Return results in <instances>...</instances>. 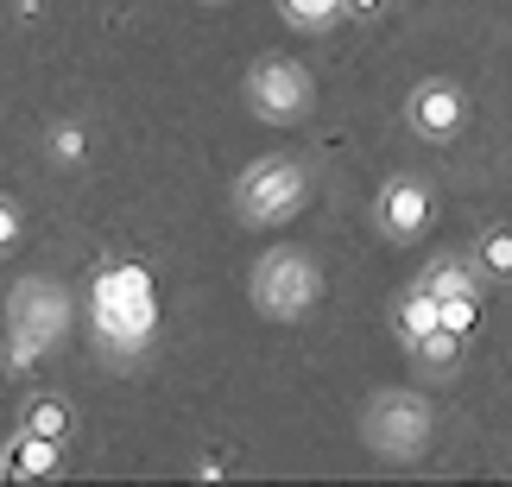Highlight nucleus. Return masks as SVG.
Masks as SVG:
<instances>
[{
    "label": "nucleus",
    "instance_id": "7ed1b4c3",
    "mask_svg": "<svg viewBox=\"0 0 512 487\" xmlns=\"http://www.w3.org/2000/svg\"><path fill=\"white\" fill-rule=\"evenodd\" d=\"M64 329H70V291L57 279H38V272L19 279L13 298H7V348H0L7 374H32L64 342Z\"/></svg>",
    "mask_w": 512,
    "mask_h": 487
},
{
    "label": "nucleus",
    "instance_id": "39448f33",
    "mask_svg": "<svg viewBox=\"0 0 512 487\" xmlns=\"http://www.w3.org/2000/svg\"><path fill=\"white\" fill-rule=\"evenodd\" d=\"M323 266L310 260L304 247H266L247 272V304L260 310L266 323H304L310 310L323 304Z\"/></svg>",
    "mask_w": 512,
    "mask_h": 487
},
{
    "label": "nucleus",
    "instance_id": "423d86ee",
    "mask_svg": "<svg viewBox=\"0 0 512 487\" xmlns=\"http://www.w3.org/2000/svg\"><path fill=\"white\" fill-rule=\"evenodd\" d=\"M241 102L253 121L266 127H298L310 108H317V76H310V64H298V57L272 51V57H253L247 76H241Z\"/></svg>",
    "mask_w": 512,
    "mask_h": 487
},
{
    "label": "nucleus",
    "instance_id": "4468645a",
    "mask_svg": "<svg viewBox=\"0 0 512 487\" xmlns=\"http://www.w3.org/2000/svg\"><path fill=\"white\" fill-rule=\"evenodd\" d=\"M38 146H45V159H51L57 171H76V165H89V127L76 121V114H64V121H51Z\"/></svg>",
    "mask_w": 512,
    "mask_h": 487
},
{
    "label": "nucleus",
    "instance_id": "6ab92c4d",
    "mask_svg": "<svg viewBox=\"0 0 512 487\" xmlns=\"http://www.w3.org/2000/svg\"><path fill=\"white\" fill-rule=\"evenodd\" d=\"M386 7H392V0H342L348 19H373V13H386Z\"/></svg>",
    "mask_w": 512,
    "mask_h": 487
},
{
    "label": "nucleus",
    "instance_id": "f03ea898",
    "mask_svg": "<svg viewBox=\"0 0 512 487\" xmlns=\"http://www.w3.org/2000/svg\"><path fill=\"white\" fill-rule=\"evenodd\" d=\"M310 190H317L310 159H298V152H266V159H253L234 178L228 203H234V222L241 228H279L310 203Z\"/></svg>",
    "mask_w": 512,
    "mask_h": 487
},
{
    "label": "nucleus",
    "instance_id": "f8f14e48",
    "mask_svg": "<svg viewBox=\"0 0 512 487\" xmlns=\"http://www.w3.org/2000/svg\"><path fill=\"white\" fill-rule=\"evenodd\" d=\"M468 266L481 272V285H512V222H487L468 247Z\"/></svg>",
    "mask_w": 512,
    "mask_h": 487
},
{
    "label": "nucleus",
    "instance_id": "ddd939ff",
    "mask_svg": "<svg viewBox=\"0 0 512 487\" xmlns=\"http://www.w3.org/2000/svg\"><path fill=\"white\" fill-rule=\"evenodd\" d=\"M437 329V298H430L424 285L399 291V304H392V336H399V348H411L418 336H430Z\"/></svg>",
    "mask_w": 512,
    "mask_h": 487
},
{
    "label": "nucleus",
    "instance_id": "6e6552de",
    "mask_svg": "<svg viewBox=\"0 0 512 487\" xmlns=\"http://www.w3.org/2000/svg\"><path fill=\"white\" fill-rule=\"evenodd\" d=\"M405 127L418 133L424 146L462 140V127H468V89L449 83V76H424V83H411V95H405Z\"/></svg>",
    "mask_w": 512,
    "mask_h": 487
},
{
    "label": "nucleus",
    "instance_id": "2eb2a0df",
    "mask_svg": "<svg viewBox=\"0 0 512 487\" xmlns=\"http://www.w3.org/2000/svg\"><path fill=\"white\" fill-rule=\"evenodd\" d=\"M405 355L418 361L424 374H449V367H456V361L468 355V342L456 336V329H443V323H437V329H430V336H418V342H411Z\"/></svg>",
    "mask_w": 512,
    "mask_h": 487
},
{
    "label": "nucleus",
    "instance_id": "1a4fd4ad",
    "mask_svg": "<svg viewBox=\"0 0 512 487\" xmlns=\"http://www.w3.org/2000/svg\"><path fill=\"white\" fill-rule=\"evenodd\" d=\"M57 475H64V443L13 424V437L0 443V481H57Z\"/></svg>",
    "mask_w": 512,
    "mask_h": 487
},
{
    "label": "nucleus",
    "instance_id": "f257e3e1",
    "mask_svg": "<svg viewBox=\"0 0 512 487\" xmlns=\"http://www.w3.org/2000/svg\"><path fill=\"white\" fill-rule=\"evenodd\" d=\"M89 323H95V355L102 361H140L159 342V285L146 266H102L89 285Z\"/></svg>",
    "mask_w": 512,
    "mask_h": 487
},
{
    "label": "nucleus",
    "instance_id": "0eeeda50",
    "mask_svg": "<svg viewBox=\"0 0 512 487\" xmlns=\"http://www.w3.org/2000/svg\"><path fill=\"white\" fill-rule=\"evenodd\" d=\"M373 228H380L386 247L424 241L430 228H437V190H430V178H418V171H399V178H386L380 197H373Z\"/></svg>",
    "mask_w": 512,
    "mask_h": 487
},
{
    "label": "nucleus",
    "instance_id": "dca6fc26",
    "mask_svg": "<svg viewBox=\"0 0 512 487\" xmlns=\"http://www.w3.org/2000/svg\"><path fill=\"white\" fill-rule=\"evenodd\" d=\"M272 7H279V19H285V26H298V32H336L342 26V0H272Z\"/></svg>",
    "mask_w": 512,
    "mask_h": 487
},
{
    "label": "nucleus",
    "instance_id": "412c9836",
    "mask_svg": "<svg viewBox=\"0 0 512 487\" xmlns=\"http://www.w3.org/2000/svg\"><path fill=\"white\" fill-rule=\"evenodd\" d=\"M196 7H228V0H196Z\"/></svg>",
    "mask_w": 512,
    "mask_h": 487
},
{
    "label": "nucleus",
    "instance_id": "aec40b11",
    "mask_svg": "<svg viewBox=\"0 0 512 487\" xmlns=\"http://www.w3.org/2000/svg\"><path fill=\"white\" fill-rule=\"evenodd\" d=\"M196 475H203V481H222L228 462H222V456H203V462H196Z\"/></svg>",
    "mask_w": 512,
    "mask_h": 487
},
{
    "label": "nucleus",
    "instance_id": "a211bd4d",
    "mask_svg": "<svg viewBox=\"0 0 512 487\" xmlns=\"http://www.w3.org/2000/svg\"><path fill=\"white\" fill-rule=\"evenodd\" d=\"M19 241H26V216H19V203H13V197H0V260H7Z\"/></svg>",
    "mask_w": 512,
    "mask_h": 487
},
{
    "label": "nucleus",
    "instance_id": "f3484780",
    "mask_svg": "<svg viewBox=\"0 0 512 487\" xmlns=\"http://www.w3.org/2000/svg\"><path fill=\"white\" fill-rule=\"evenodd\" d=\"M437 323L456 329V336L468 342V336H475V323H481V298H449V304H437Z\"/></svg>",
    "mask_w": 512,
    "mask_h": 487
},
{
    "label": "nucleus",
    "instance_id": "9d476101",
    "mask_svg": "<svg viewBox=\"0 0 512 487\" xmlns=\"http://www.w3.org/2000/svg\"><path fill=\"white\" fill-rule=\"evenodd\" d=\"M13 424H19V431H38V437L70 443V437H76V405H70L64 393H51V386H32V393L19 399Z\"/></svg>",
    "mask_w": 512,
    "mask_h": 487
},
{
    "label": "nucleus",
    "instance_id": "20e7f679",
    "mask_svg": "<svg viewBox=\"0 0 512 487\" xmlns=\"http://www.w3.org/2000/svg\"><path fill=\"white\" fill-rule=\"evenodd\" d=\"M361 443L380 462H418L437 443V405L418 386H380L361 405Z\"/></svg>",
    "mask_w": 512,
    "mask_h": 487
},
{
    "label": "nucleus",
    "instance_id": "9b49d317",
    "mask_svg": "<svg viewBox=\"0 0 512 487\" xmlns=\"http://www.w3.org/2000/svg\"><path fill=\"white\" fill-rule=\"evenodd\" d=\"M418 285H424L437 304H449V298H481V291H487V285H481V272L468 266L462 253H437V260L424 266V279H418Z\"/></svg>",
    "mask_w": 512,
    "mask_h": 487
}]
</instances>
